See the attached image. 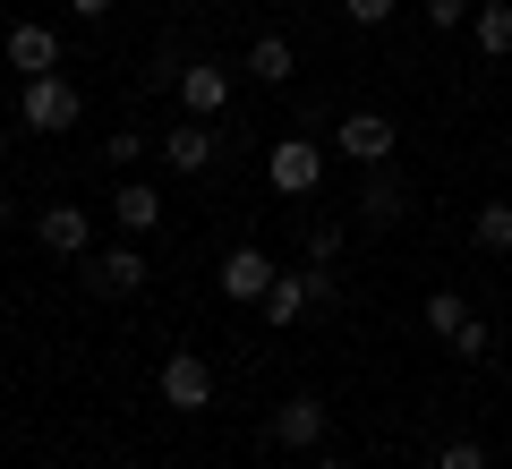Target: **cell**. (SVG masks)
Listing matches in <instances>:
<instances>
[{"mask_svg":"<svg viewBox=\"0 0 512 469\" xmlns=\"http://www.w3.org/2000/svg\"><path fill=\"white\" fill-rule=\"evenodd\" d=\"M18 128L26 137H69V128H86V86L60 77V69L18 77Z\"/></svg>","mask_w":512,"mask_h":469,"instance_id":"1","label":"cell"},{"mask_svg":"<svg viewBox=\"0 0 512 469\" xmlns=\"http://www.w3.org/2000/svg\"><path fill=\"white\" fill-rule=\"evenodd\" d=\"M325 163H333V145L308 137V128H291V137H274V154H265V180H274L282 197H316V188H325Z\"/></svg>","mask_w":512,"mask_h":469,"instance_id":"2","label":"cell"},{"mask_svg":"<svg viewBox=\"0 0 512 469\" xmlns=\"http://www.w3.org/2000/svg\"><path fill=\"white\" fill-rule=\"evenodd\" d=\"M214 359H205V350H171L163 367H154V401H163V410H180V418H197V410H214Z\"/></svg>","mask_w":512,"mask_h":469,"instance_id":"3","label":"cell"},{"mask_svg":"<svg viewBox=\"0 0 512 469\" xmlns=\"http://www.w3.org/2000/svg\"><path fill=\"white\" fill-rule=\"evenodd\" d=\"M77 273H86V290H94V299H137V290L154 282V265H146V248H137V239L77 256Z\"/></svg>","mask_w":512,"mask_h":469,"instance_id":"4","label":"cell"},{"mask_svg":"<svg viewBox=\"0 0 512 469\" xmlns=\"http://www.w3.org/2000/svg\"><path fill=\"white\" fill-rule=\"evenodd\" d=\"M393 145H402V128L384 120V111H342V120H333V154H342L350 171L393 163Z\"/></svg>","mask_w":512,"mask_h":469,"instance_id":"5","label":"cell"},{"mask_svg":"<svg viewBox=\"0 0 512 469\" xmlns=\"http://www.w3.org/2000/svg\"><path fill=\"white\" fill-rule=\"evenodd\" d=\"M410 205H419V197H410V180L393 163H376V171H359V214H350V222H359V231H402Z\"/></svg>","mask_w":512,"mask_h":469,"instance_id":"6","label":"cell"},{"mask_svg":"<svg viewBox=\"0 0 512 469\" xmlns=\"http://www.w3.org/2000/svg\"><path fill=\"white\" fill-rule=\"evenodd\" d=\"M265 435H274L282 452H325V435H333V410H325L316 393H291L274 418H265Z\"/></svg>","mask_w":512,"mask_h":469,"instance_id":"7","label":"cell"},{"mask_svg":"<svg viewBox=\"0 0 512 469\" xmlns=\"http://www.w3.org/2000/svg\"><path fill=\"white\" fill-rule=\"evenodd\" d=\"M171 94H180V111H188V120H222V111H231V94H239V77L222 69V60H188Z\"/></svg>","mask_w":512,"mask_h":469,"instance_id":"8","label":"cell"},{"mask_svg":"<svg viewBox=\"0 0 512 469\" xmlns=\"http://www.w3.org/2000/svg\"><path fill=\"white\" fill-rule=\"evenodd\" d=\"M154 145H163V163L180 171V180H197V171H214V145L222 137H214V120H171Z\"/></svg>","mask_w":512,"mask_h":469,"instance_id":"9","label":"cell"},{"mask_svg":"<svg viewBox=\"0 0 512 469\" xmlns=\"http://www.w3.org/2000/svg\"><path fill=\"white\" fill-rule=\"evenodd\" d=\"M35 239L52 256H94V205H43L35 214Z\"/></svg>","mask_w":512,"mask_h":469,"instance_id":"10","label":"cell"},{"mask_svg":"<svg viewBox=\"0 0 512 469\" xmlns=\"http://www.w3.org/2000/svg\"><path fill=\"white\" fill-rule=\"evenodd\" d=\"M274 256H265V248H248V239H239V248L231 256H222V299H239V307H256V299H265V290H274Z\"/></svg>","mask_w":512,"mask_h":469,"instance_id":"11","label":"cell"},{"mask_svg":"<svg viewBox=\"0 0 512 469\" xmlns=\"http://www.w3.org/2000/svg\"><path fill=\"white\" fill-rule=\"evenodd\" d=\"M0 52H9V69H18V77H43V69H60V35H52L43 18H18Z\"/></svg>","mask_w":512,"mask_h":469,"instance_id":"12","label":"cell"},{"mask_svg":"<svg viewBox=\"0 0 512 469\" xmlns=\"http://www.w3.org/2000/svg\"><path fill=\"white\" fill-rule=\"evenodd\" d=\"M111 222H120L128 239L163 231V197H154V180H120V188H111Z\"/></svg>","mask_w":512,"mask_h":469,"instance_id":"13","label":"cell"},{"mask_svg":"<svg viewBox=\"0 0 512 469\" xmlns=\"http://www.w3.org/2000/svg\"><path fill=\"white\" fill-rule=\"evenodd\" d=\"M256 316H265V325H299V316H316V299H308V273H274V290H265V299H256Z\"/></svg>","mask_w":512,"mask_h":469,"instance_id":"14","label":"cell"},{"mask_svg":"<svg viewBox=\"0 0 512 469\" xmlns=\"http://www.w3.org/2000/svg\"><path fill=\"white\" fill-rule=\"evenodd\" d=\"M239 69H248L256 86H291L299 52H291V35H256V43H248V60H239Z\"/></svg>","mask_w":512,"mask_h":469,"instance_id":"15","label":"cell"},{"mask_svg":"<svg viewBox=\"0 0 512 469\" xmlns=\"http://www.w3.org/2000/svg\"><path fill=\"white\" fill-rule=\"evenodd\" d=\"M470 43L487 60H512V0H478L470 9Z\"/></svg>","mask_w":512,"mask_h":469,"instance_id":"16","label":"cell"},{"mask_svg":"<svg viewBox=\"0 0 512 469\" xmlns=\"http://www.w3.org/2000/svg\"><path fill=\"white\" fill-rule=\"evenodd\" d=\"M419 325H427V342H453V333L470 325V299H461V290H427Z\"/></svg>","mask_w":512,"mask_h":469,"instance_id":"17","label":"cell"},{"mask_svg":"<svg viewBox=\"0 0 512 469\" xmlns=\"http://www.w3.org/2000/svg\"><path fill=\"white\" fill-rule=\"evenodd\" d=\"M470 239H478L487 256H512V205H504V197L478 205V214H470Z\"/></svg>","mask_w":512,"mask_h":469,"instance_id":"18","label":"cell"},{"mask_svg":"<svg viewBox=\"0 0 512 469\" xmlns=\"http://www.w3.org/2000/svg\"><path fill=\"white\" fill-rule=\"evenodd\" d=\"M444 350H453L461 367H487V359H495V325H487V316H470V325H461V333H453Z\"/></svg>","mask_w":512,"mask_h":469,"instance_id":"19","label":"cell"},{"mask_svg":"<svg viewBox=\"0 0 512 469\" xmlns=\"http://www.w3.org/2000/svg\"><path fill=\"white\" fill-rule=\"evenodd\" d=\"M427 469H487V444H478V435H453V444H436Z\"/></svg>","mask_w":512,"mask_h":469,"instance_id":"20","label":"cell"},{"mask_svg":"<svg viewBox=\"0 0 512 469\" xmlns=\"http://www.w3.org/2000/svg\"><path fill=\"white\" fill-rule=\"evenodd\" d=\"M146 128H120V137H103V154H111V163H120V171H137V163H146Z\"/></svg>","mask_w":512,"mask_h":469,"instance_id":"21","label":"cell"},{"mask_svg":"<svg viewBox=\"0 0 512 469\" xmlns=\"http://www.w3.org/2000/svg\"><path fill=\"white\" fill-rule=\"evenodd\" d=\"M342 222H308V265H333V256H342Z\"/></svg>","mask_w":512,"mask_h":469,"instance_id":"22","label":"cell"},{"mask_svg":"<svg viewBox=\"0 0 512 469\" xmlns=\"http://www.w3.org/2000/svg\"><path fill=\"white\" fill-rule=\"evenodd\" d=\"M308 299H316V316H333V307H342V273H333V265H308Z\"/></svg>","mask_w":512,"mask_h":469,"instance_id":"23","label":"cell"},{"mask_svg":"<svg viewBox=\"0 0 512 469\" xmlns=\"http://www.w3.org/2000/svg\"><path fill=\"white\" fill-rule=\"evenodd\" d=\"M393 9H402V0H342V18H350V26H384Z\"/></svg>","mask_w":512,"mask_h":469,"instance_id":"24","label":"cell"},{"mask_svg":"<svg viewBox=\"0 0 512 469\" xmlns=\"http://www.w3.org/2000/svg\"><path fill=\"white\" fill-rule=\"evenodd\" d=\"M478 0H427V26H470Z\"/></svg>","mask_w":512,"mask_h":469,"instance_id":"25","label":"cell"},{"mask_svg":"<svg viewBox=\"0 0 512 469\" xmlns=\"http://www.w3.org/2000/svg\"><path fill=\"white\" fill-rule=\"evenodd\" d=\"M111 9H120V0H69V18H77V26H94V18H111Z\"/></svg>","mask_w":512,"mask_h":469,"instance_id":"26","label":"cell"},{"mask_svg":"<svg viewBox=\"0 0 512 469\" xmlns=\"http://www.w3.org/2000/svg\"><path fill=\"white\" fill-rule=\"evenodd\" d=\"M316 469H359V461H350V452H333V444H325V452H316Z\"/></svg>","mask_w":512,"mask_h":469,"instance_id":"27","label":"cell"},{"mask_svg":"<svg viewBox=\"0 0 512 469\" xmlns=\"http://www.w3.org/2000/svg\"><path fill=\"white\" fill-rule=\"evenodd\" d=\"M0 163H9V128H0Z\"/></svg>","mask_w":512,"mask_h":469,"instance_id":"28","label":"cell"},{"mask_svg":"<svg viewBox=\"0 0 512 469\" xmlns=\"http://www.w3.org/2000/svg\"><path fill=\"white\" fill-rule=\"evenodd\" d=\"M180 9H188V0H180Z\"/></svg>","mask_w":512,"mask_h":469,"instance_id":"29","label":"cell"}]
</instances>
